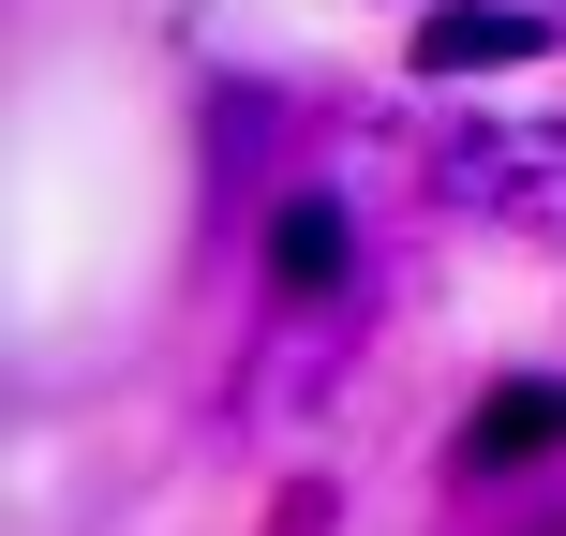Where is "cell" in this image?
Wrapping results in <instances>:
<instances>
[{"label":"cell","instance_id":"6da1fadb","mask_svg":"<svg viewBox=\"0 0 566 536\" xmlns=\"http://www.w3.org/2000/svg\"><path fill=\"white\" fill-rule=\"evenodd\" d=\"M492 60H537V15H418V75H492Z\"/></svg>","mask_w":566,"mask_h":536},{"label":"cell","instance_id":"7a4b0ae2","mask_svg":"<svg viewBox=\"0 0 566 536\" xmlns=\"http://www.w3.org/2000/svg\"><path fill=\"white\" fill-rule=\"evenodd\" d=\"M269 269H283V283H343V209H328V195H298V209L269 224Z\"/></svg>","mask_w":566,"mask_h":536}]
</instances>
